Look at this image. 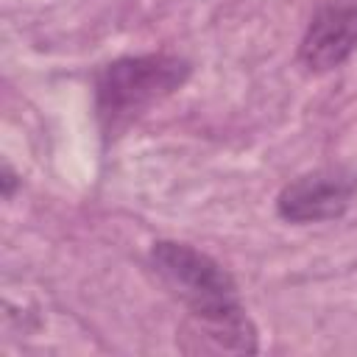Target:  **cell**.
Masks as SVG:
<instances>
[{
  "label": "cell",
  "mask_w": 357,
  "mask_h": 357,
  "mask_svg": "<svg viewBox=\"0 0 357 357\" xmlns=\"http://www.w3.org/2000/svg\"><path fill=\"white\" fill-rule=\"evenodd\" d=\"M151 265L190 310L192 335H204L223 351H257V329L220 262L190 243L159 240L151 248Z\"/></svg>",
  "instance_id": "1"
},
{
  "label": "cell",
  "mask_w": 357,
  "mask_h": 357,
  "mask_svg": "<svg viewBox=\"0 0 357 357\" xmlns=\"http://www.w3.org/2000/svg\"><path fill=\"white\" fill-rule=\"evenodd\" d=\"M190 78V61L173 53L126 56L95 78V109L106 131H117L153 103H162Z\"/></svg>",
  "instance_id": "2"
},
{
  "label": "cell",
  "mask_w": 357,
  "mask_h": 357,
  "mask_svg": "<svg viewBox=\"0 0 357 357\" xmlns=\"http://www.w3.org/2000/svg\"><path fill=\"white\" fill-rule=\"evenodd\" d=\"M357 195V170L318 167L287 181L276 198V212L287 223H324L340 218Z\"/></svg>",
  "instance_id": "3"
},
{
  "label": "cell",
  "mask_w": 357,
  "mask_h": 357,
  "mask_svg": "<svg viewBox=\"0 0 357 357\" xmlns=\"http://www.w3.org/2000/svg\"><path fill=\"white\" fill-rule=\"evenodd\" d=\"M357 50V0H326L310 20L298 61L310 73L337 70Z\"/></svg>",
  "instance_id": "4"
},
{
  "label": "cell",
  "mask_w": 357,
  "mask_h": 357,
  "mask_svg": "<svg viewBox=\"0 0 357 357\" xmlns=\"http://www.w3.org/2000/svg\"><path fill=\"white\" fill-rule=\"evenodd\" d=\"M3 187H6V198H11V190H14V176L8 167H3Z\"/></svg>",
  "instance_id": "5"
}]
</instances>
